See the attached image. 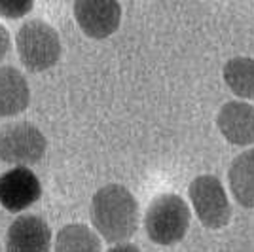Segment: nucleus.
I'll list each match as a JSON object with an SVG mask.
<instances>
[{
	"label": "nucleus",
	"instance_id": "2",
	"mask_svg": "<svg viewBox=\"0 0 254 252\" xmlns=\"http://www.w3.org/2000/svg\"><path fill=\"white\" fill-rule=\"evenodd\" d=\"M144 228L156 245H177L190 228V207L177 193H161L146 209Z\"/></svg>",
	"mask_w": 254,
	"mask_h": 252
},
{
	"label": "nucleus",
	"instance_id": "4",
	"mask_svg": "<svg viewBox=\"0 0 254 252\" xmlns=\"http://www.w3.org/2000/svg\"><path fill=\"white\" fill-rule=\"evenodd\" d=\"M48 140L31 122H11L0 126V161L17 167L38 163L46 154Z\"/></svg>",
	"mask_w": 254,
	"mask_h": 252
},
{
	"label": "nucleus",
	"instance_id": "8",
	"mask_svg": "<svg viewBox=\"0 0 254 252\" xmlns=\"http://www.w3.org/2000/svg\"><path fill=\"white\" fill-rule=\"evenodd\" d=\"M50 226L36 214H21L6 233V252H50Z\"/></svg>",
	"mask_w": 254,
	"mask_h": 252
},
{
	"label": "nucleus",
	"instance_id": "3",
	"mask_svg": "<svg viewBox=\"0 0 254 252\" xmlns=\"http://www.w3.org/2000/svg\"><path fill=\"white\" fill-rule=\"evenodd\" d=\"M17 55L31 72L52 68L61 57V38L52 25L42 19L25 21L15 36Z\"/></svg>",
	"mask_w": 254,
	"mask_h": 252
},
{
	"label": "nucleus",
	"instance_id": "6",
	"mask_svg": "<svg viewBox=\"0 0 254 252\" xmlns=\"http://www.w3.org/2000/svg\"><path fill=\"white\" fill-rule=\"evenodd\" d=\"M74 17L85 36L103 40L118 31L122 6L116 0H76Z\"/></svg>",
	"mask_w": 254,
	"mask_h": 252
},
{
	"label": "nucleus",
	"instance_id": "5",
	"mask_svg": "<svg viewBox=\"0 0 254 252\" xmlns=\"http://www.w3.org/2000/svg\"><path fill=\"white\" fill-rule=\"evenodd\" d=\"M190 199L197 218L209 230H220L230 224L232 205L222 182L214 175H199L191 180Z\"/></svg>",
	"mask_w": 254,
	"mask_h": 252
},
{
	"label": "nucleus",
	"instance_id": "14",
	"mask_svg": "<svg viewBox=\"0 0 254 252\" xmlns=\"http://www.w3.org/2000/svg\"><path fill=\"white\" fill-rule=\"evenodd\" d=\"M32 0H0V17L6 19H21L32 10Z\"/></svg>",
	"mask_w": 254,
	"mask_h": 252
},
{
	"label": "nucleus",
	"instance_id": "7",
	"mask_svg": "<svg viewBox=\"0 0 254 252\" xmlns=\"http://www.w3.org/2000/svg\"><path fill=\"white\" fill-rule=\"evenodd\" d=\"M42 186L27 167H13L0 177V205L10 212H21L40 199Z\"/></svg>",
	"mask_w": 254,
	"mask_h": 252
},
{
	"label": "nucleus",
	"instance_id": "1",
	"mask_svg": "<svg viewBox=\"0 0 254 252\" xmlns=\"http://www.w3.org/2000/svg\"><path fill=\"white\" fill-rule=\"evenodd\" d=\"M91 222L103 239L112 243L127 241L138 228V203L124 184H106L91 199Z\"/></svg>",
	"mask_w": 254,
	"mask_h": 252
},
{
	"label": "nucleus",
	"instance_id": "10",
	"mask_svg": "<svg viewBox=\"0 0 254 252\" xmlns=\"http://www.w3.org/2000/svg\"><path fill=\"white\" fill-rule=\"evenodd\" d=\"M31 103V89L17 68L0 66V118L23 112Z\"/></svg>",
	"mask_w": 254,
	"mask_h": 252
},
{
	"label": "nucleus",
	"instance_id": "13",
	"mask_svg": "<svg viewBox=\"0 0 254 252\" xmlns=\"http://www.w3.org/2000/svg\"><path fill=\"white\" fill-rule=\"evenodd\" d=\"M224 82L237 97L254 101V57H233L222 68Z\"/></svg>",
	"mask_w": 254,
	"mask_h": 252
},
{
	"label": "nucleus",
	"instance_id": "9",
	"mask_svg": "<svg viewBox=\"0 0 254 252\" xmlns=\"http://www.w3.org/2000/svg\"><path fill=\"white\" fill-rule=\"evenodd\" d=\"M216 126L222 137L235 146L254 142V106L245 101H230L218 110Z\"/></svg>",
	"mask_w": 254,
	"mask_h": 252
},
{
	"label": "nucleus",
	"instance_id": "12",
	"mask_svg": "<svg viewBox=\"0 0 254 252\" xmlns=\"http://www.w3.org/2000/svg\"><path fill=\"white\" fill-rule=\"evenodd\" d=\"M55 252H101V241L84 224H66L55 237Z\"/></svg>",
	"mask_w": 254,
	"mask_h": 252
},
{
	"label": "nucleus",
	"instance_id": "16",
	"mask_svg": "<svg viewBox=\"0 0 254 252\" xmlns=\"http://www.w3.org/2000/svg\"><path fill=\"white\" fill-rule=\"evenodd\" d=\"M108 252H140V251H138L137 245H133V243H120L116 247H112Z\"/></svg>",
	"mask_w": 254,
	"mask_h": 252
},
{
	"label": "nucleus",
	"instance_id": "11",
	"mask_svg": "<svg viewBox=\"0 0 254 252\" xmlns=\"http://www.w3.org/2000/svg\"><path fill=\"white\" fill-rule=\"evenodd\" d=\"M228 182L235 201L241 207L254 209V148L233 159L228 171Z\"/></svg>",
	"mask_w": 254,
	"mask_h": 252
},
{
	"label": "nucleus",
	"instance_id": "15",
	"mask_svg": "<svg viewBox=\"0 0 254 252\" xmlns=\"http://www.w3.org/2000/svg\"><path fill=\"white\" fill-rule=\"evenodd\" d=\"M10 46H11V36L10 31L0 23V59L10 52Z\"/></svg>",
	"mask_w": 254,
	"mask_h": 252
}]
</instances>
